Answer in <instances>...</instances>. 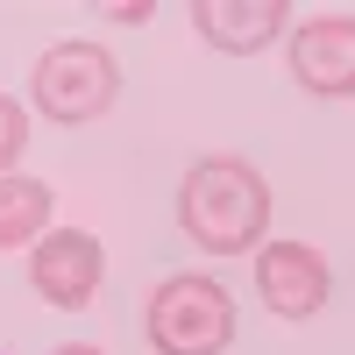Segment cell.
<instances>
[{"label":"cell","instance_id":"obj_1","mask_svg":"<svg viewBox=\"0 0 355 355\" xmlns=\"http://www.w3.org/2000/svg\"><path fill=\"white\" fill-rule=\"evenodd\" d=\"M178 227L206 256H242L270 227V185L242 157H199L178 185Z\"/></svg>","mask_w":355,"mask_h":355},{"label":"cell","instance_id":"obj_2","mask_svg":"<svg viewBox=\"0 0 355 355\" xmlns=\"http://www.w3.org/2000/svg\"><path fill=\"white\" fill-rule=\"evenodd\" d=\"M142 327H150L157 355H227L234 348V299L214 277H171V284H157Z\"/></svg>","mask_w":355,"mask_h":355},{"label":"cell","instance_id":"obj_3","mask_svg":"<svg viewBox=\"0 0 355 355\" xmlns=\"http://www.w3.org/2000/svg\"><path fill=\"white\" fill-rule=\"evenodd\" d=\"M114 93H121V71H114V57L100 43H57L36 57V107L64 128L100 121L114 107Z\"/></svg>","mask_w":355,"mask_h":355},{"label":"cell","instance_id":"obj_4","mask_svg":"<svg viewBox=\"0 0 355 355\" xmlns=\"http://www.w3.org/2000/svg\"><path fill=\"white\" fill-rule=\"evenodd\" d=\"M291 78L320 100H355V15H313L291 28Z\"/></svg>","mask_w":355,"mask_h":355},{"label":"cell","instance_id":"obj_5","mask_svg":"<svg viewBox=\"0 0 355 355\" xmlns=\"http://www.w3.org/2000/svg\"><path fill=\"white\" fill-rule=\"evenodd\" d=\"M100 270H107V256H100V242L85 227H57V234L36 242V256H28V284H36L50 306H64V313L93 306Z\"/></svg>","mask_w":355,"mask_h":355},{"label":"cell","instance_id":"obj_6","mask_svg":"<svg viewBox=\"0 0 355 355\" xmlns=\"http://www.w3.org/2000/svg\"><path fill=\"white\" fill-rule=\"evenodd\" d=\"M256 291L270 299L277 320H313L320 306H327V291H334L327 256H320L313 242H270L256 256Z\"/></svg>","mask_w":355,"mask_h":355},{"label":"cell","instance_id":"obj_7","mask_svg":"<svg viewBox=\"0 0 355 355\" xmlns=\"http://www.w3.org/2000/svg\"><path fill=\"white\" fill-rule=\"evenodd\" d=\"M284 15H291V0H192L199 36L214 50H234V57L277 43L284 36Z\"/></svg>","mask_w":355,"mask_h":355},{"label":"cell","instance_id":"obj_8","mask_svg":"<svg viewBox=\"0 0 355 355\" xmlns=\"http://www.w3.org/2000/svg\"><path fill=\"white\" fill-rule=\"evenodd\" d=\"M50 227V185L43 178H0V249H21Z\"/></svg>","mask_w":355,"mask_h":355},{"label":"cell","instance_id":"obj_9","mask_svg":"<svg viewBox=\"0 0 355 355\" xmlns=\"http://www.w3.org/2000/svg\"><path fill=\"white\" fill-rule=\"evenodd\" d=\"M21 150H28V114L0 93V178H8V164H15Z\"/></svg>","mask_w":355,"mask_h":355},{"label":"cell","instance_id":"obj_10","mask_svg":"<svg viewBox=\"0 0 355 355\" xmlns=\"http://www.w3.org/2000/svg\"><path fill=\"white\" fill-rule=\"evenodd\" d=\"M107 15H114V21H150V0H114Z\"/></svg>","mask_w":355,"mask_h":355},{"label":"cell","instance_id":"obj_11","mask_svg":"<svg viewBox=\"0 0 355 355\" xmlns=\"http://www.w3.org/2000/svg\"><path fill=\"white\" fill-rule=\"evenodd\" d=\"M57 355H100V348L93 341H71V348H57Z\"/></svg>","mask_w":355,"mask_h":355}]
</instances>
